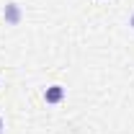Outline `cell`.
Returning <instances> with one entry per match:
<instances>
[{
  "instance_id": "cell-1",
  "label": "cell",
  "mask_w": 134,
  "mask_h": 134,
  "mask_svg": "<svg viewBox=\"0 0 134 134\" xmlns=\"http://www.w3.org/2000/svg\"><path fill=\"white\" fill-rule=\"evenodd\" d=\"M62 98H65V88L62 85H49L47 93H44V100L47 103H59Z\"/></svg>"
},
{
  "instance_id": "cell-2",
  "label": "cell",
  "mask_w": 134,
  "mask_h": 134,
  "mask_svg": "<svg viewBox=\"0 0 134 134\" xmlns=\"http://www.w3.org/2000/svg\"><path fill=\"white\" fill-rule=\"evenodd\" d=\"M5 21H8L10 26H16L18 21H21V8H18L16 3H10V5H5Z\"/></svg>"
},
{
  "instance_id": "cell-3",
  "label": "cell",
  "mask_w": 134,
  "mask_h": 134,
  "mask_svg": "<svg viewBox=\"0 0 134 134\" xmlns=\"http://www.w3.org/2000/svg\"><path fill=\"white\" fill-rule=\"evenodd\" d=\"M3 129H5V124H3V119H0V134H3Z\"/></svg>"
},
{
  "instance_id": "cell-4",
  "label": "cell",
  "mask_w": 134,
  "mask_h": 134,
  "mask_svg": "<svg viewBox=\"0 0 134 134\" xmlns=\"http://www.w3.org/2000/svg\"><path fill=\"white\" fill-rule=\"evenodd\" d=\"M132 26H134V16H132Z\"/></svg>"
}]
</instances>
